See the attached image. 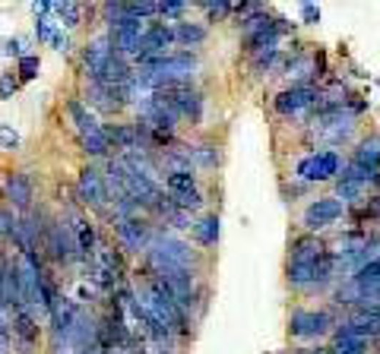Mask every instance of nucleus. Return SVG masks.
Returning <instances> with one entry per match:
<instances>
[{
  "label": "nucleus",
  "mask_w": 380,
  "mask_h": 354,
  "mask_svg": "<svg viewBox=\"0 0 380 354\" xmlns=\"http://www.w3.org/2000/svg\"><path fill=\"white\" fill-rule=\"evenodd\" d=\"M355 130V114L349 108H330L320 111V117L314 121V136L324 139L330 146H339L342 139H349Z\"/></svg>",
  "instance_id": "nucleus-1"
},
{
  "label": "nucleus",
  "mask_w": 380,
  "mask_h": 354,
  "mask_svg": "<svg viewBox=\"0 0 380 354\" xmlns=\"http://www.w3.org/2000/svg\"><path fill=\"white\" fill-rule=\"evenodd\" d=\"M143 22L140 19H134V16H127V13H124V16L118 19V22H111V26H108V44H111V51L114 54H121L124 61H127V57H136V51H140V39H143Z\"/></svg>",
  "instance_id": "nucleus-2"
},
{
  "label": "nucleus",
  "mask_w": 380,
  "mask_h": 354,
  "mask_svg": "<svg viewBox=\"0 0 380 354\" xmlns=\"http://www.w3.org/2000/svg\"><path fill=\"white\" fill-rule=\"evenodd\" d=\"M149 253L159 256V260L168 263V266H178V269H190V266H194L190 247L184 241L171 238V234H156V238H149Z\"/></svg>",
  "instance_id": "nucleus-3"
},
{
  "label": "nucleus",
  "mask_w": 380,
  "mask_h": 354,
  "mask_svg": "<svg viewBox=\"0 0 380 354\" xmlns=\"http://www.w3.org/2000/svg\"><path fill=\"white\" fill-rule=\"evenodd\" d=\"M13 348L19 354H35L39 348V320L29 307L13 310Z\"/></svg>",
  "instance_id": "nucleus-4"
},
{
  "label": "nucleus",
  "mask_w": 380,
  "mask_h": 354,
  "mask_svg": "<svg viewBox=\"0 0 380 354\" xmlns=\"http://www.w3.org/2000/svg\"><path fill=\"white\" fill-rule=\"evenodd\" d=\"M174 44L171 26L165 22H152V26L143 29V39H140V51H136V61H152V57H165L168 48Z\"/></svg>",
  "instance_id": "nucleus-5"
},
{
  "label": "nucleus",
  "mask_w": 380,
  "mask_h": 354,
  "mask_svg": "<svg viewBox=\"0 0 380 354\" xmlns=\"http://www.w3.org/2000/svg\"><path fill=\"white\" fill-rule=\"evenodd\" d=\"M339 174V155L336 152H311L298 161L301 181H333Z\"/></svg>",
  "instance_id": "nucleus-6"
},
{
  "label": "nucleus",
  "mask_w": 380,
  "mask_h": 354,
  "mask_svg": "<svg viewBox=\"0 0 380 354\" xmlns=\"http://www.w3.org/2000/svg\"><path fill=\"white\" fill-rule=\"evenodd\" d=\"M45 247L51 250V256H54L57 263H70V260H76V256H79L76 238H73V231H70L67 221H54V225H48Z\"/></svg>",
  "instance_id": "nucleus-7"
},
{
  "label": "nucleus",
  "mask_w": 380,
  "mask_h": 354,
  "mask_svg": "<svg viewBox=\"0 0 380 354\" xmlns=\"http://www.w3.org/2000/svg\"><path fill=\"white\" fill-rule=\"evenodd\" d=\"M330 313L324 310H295L289 320V329L295 338H314V335H324L330 329Z\"/></svg>",
  "instance_id": "nucleus-8"
},
{
  "label": "nucleus",
  "mask_w": 380,
  "mask_h": 354,
  "mask_svg": "<svg viewBox=\"0 0 380 354\" xmlns=\"http://www.w3.org/2000/svg\"><path fill=\"white\" fill-rule=\"evenodd\" d=\"M342 212H346V206H342L336 196L317 199V203H311L308 212H304V228H308V231H324V228H330Z\"/></svg>",
  "instance_id": "nucleus-9"
},
{
  "label": "nucleus",
  "mask_w": 380,
  "mask_h": 354,
  "mask_svg": "<svg viewBox=\"0 0 380 354\" xmlns=\"http://www.w3.org/2000/svg\"><path fill=\"white\" fill-rule=\"evenodd\" d=\"M76 193H79V199H83L86 206L101 209V206L108 203L105 174H101L99 168H83V171H79V181H76Z\"/></svg>",
  "instance_id": "nucleus-10"
},
{
  "label": "nucleus",
  "mask_w": 380,
  "mask_h": 354,
  "mask_svg": "<svg viewBox=\"0 0 380 354\" xmlns=\"http://www.w3.org/2000/svg\"><path fill=\"white\" fill-rule=\"evenodd\" d=\"M317 88H311V86H291V88H285V92L276 95V111L285 117H291V114H301V111H308L314 108V101H317Z\"/></svg>",
  "instance_id": "nucleus-11"
},
{
  "label": "nucleus",
  "mask_w": 380,
  "mask_h": 354,
  "mask_svg": "<svg viewBox=\"0 0 380 354\" xmlns=\"http://www.w3.org/2000/svg\"><path fill=\"white\" fill-rule=\"evenodd\" d=\"M32 196H35L32 177H29V174H6L4 199L13 206V209H29V206H32Z\"/></svg>",
  "instance_id": "nucleus-12"
},
{
  "label": "nucleus",
  "mask_w": 380,
  "mask_h": 354,
  "mask_svg": "<svg viewBox=\"0 0 380 354\" xmlns=\"http://www.w3.org/2000/svg\"><path fill=\"white\" fill-rule=\"evenodd\" d=\"M114 234H118V243L124 250H134V253H140V250L149 247V231H146V225L140 218H127V221H118L114 225Z\"/></svg>",
  "instance_id": "nucleus-13"
},
{
  "label": "nucleus",
  "mask_w": 380,
  "mask_h": 354,
  "mask_svg": "<svg viewBox=\"0 0 380 354\" xmlns=\"http://www.w3.org/2000/svg\"><path fill=\"white\" fill-rule=\"evenodd\" d=\"M324 256H326V247L317 238H301V241H295V247H291V266H311L314 269Z\"/></svg>",
  "instance_id": "nucleus-14"
},
{
  "label": "nucleus",
  "mask_w": 380,
  "mask_h": 354,
  "mask_svg": "<svg viewBox=\"0 0 380 354\" xmlns=\"http://www.w3.org/2000/svg\"><path fill=\"white\" fill-rule=\"evenodd\" d=\"M114 51H111V44H108V39L105 35H101V39H95L89 48L83 51V66H86V73H89V76L95 79L101 73V66L108 64V57H111Z\"/></svg>",
  "instance_id": "nucleus-15"
},
{
  "label": "nucleus",
  "mask_w": 380,
  "mask_h": 354,
  "mask_svg": "<svg viewBox=\"0 0 380 354\" xmlns=\"http://www.w3.org/2000/svg\"><path fill=\"white\" fill-rule=\"evenodd\" d=\"M108 133V143L111 149H124V152H134L140 146V130L134 123H114V127H105Z\"/></svg>",
  "instance_id": "nucleus-16"
},
{
  "label": "nucleus",
  "mask_w": 380,
  "mask_h": 354,
  "mask_svg": "<svg viewBox=\"0 0 380 354\" xmlns=\"http://www.w3.org/2000/svg\"><path fill=\"white\" fill-rule=\"evenodd\" d=\"M67 114H70L73 127L79 130V136H86V133L99 130V121H95V114L89 111V105H83V101L70 98V101H67Z\"/></svg>",
  "instance_id": "nucleus-17"
},
{
  "label": "nucleus",
  "mask_w": 380,
  "mask_h": 354,
  "mask_svg": "<svg viewBox=\"0 0 380 354\" xmlns=\"http://www.w3.org/2000/svg\"><path fill=\"white\" fill-rule=\"evenodd\" d=\"M352 161H355V165H361V168H374V171H380V136L361 139V146L355 149Z\"/></svg>",
  "instance_id": "nucleus-18"
},
{
  "label": "nucleus",
  "mask_w": 380,
  "mask_h": 354,
  "mask_svg": "<svg viewBox=\"0 0 380 354\" xmlns=\"http://www.w3.org/2000/svg\"><path fill=\"white\" fill-rule=\"evenodd\" d=\"M70 231H73V238H76L79 256H89L92 250H95V231H92V225H89L86 218H73Z\"/></svg>",
  "instance_id": "nucleus-19"
},
{
  "label": "nucleus",
  "mask_w": 380,
  "mask_h": 354,
  "mask_svg": "<svg viewBox=\"0 0 380 354\" xmlns=\"http://www.w3.org/2000/svg\"><path fill=\"white\" fill-rule=\"evenodd\" d=\"M174 41L178 44H187V48H194V44H203L206 41V29L196 26V22H178V26L171 29Z\"/></svg>",
  "instance_id": "nucleus-20"
},
{
  "label": "nucleus",
  "mask_w": 380,
  "mask_h": 354,
  "mask_svg": "<svg viewBox=\"0 0 380 354\" xmlns=\"http://www.w3.org/2000/svg\"><path fill=\"white\" fill-rule=\"evenodd\" d=\"M368 351H371V342H368V338L339 335V332H336L333 348H330V354H368Z\"/></svg>",
  "instance_id": "nucleus-21"
},
{
  "label": "nucleus",
  "mask_w": 380,
  "mask_h": 354,
  "mask_svg": "<svg viewBox=\"0 0 380 354\" xmlns=\"http://www.w3.org/2000/svg\"><path fill=\"white\" fill-rule=\"evenodd\" d=\"M165 187H168V193H171V196L194 193V190H196V177H194V171H168Z\"/></svg>",
  "instance_id": "nucleus-22"
},
{
  "label": "nucleus",
  "mask_w": 380,
  "mask_h": 354,
  "mask_svg": "<svg viewBox=\"0 0 380 354\" xmlns=\"http://www.w3.org/2000/svg\"><path fill=\"white\" fill-rule=\"evenodd\" d=\"M364 193H368V183L355 181V177H342V181L336 183V199H339L342 206L352 203V199H358V196H364Z\"/></svg>",
  "instance_id": "nucleus-23"
},
{
  "label": "nucleus",
  "mask_w": 380,
  "mask_h": 354,
  "mask_svg": "<svg viewBox=\"0 0 380 354\" xmlns=\"http://www.w3.org/2000/svg\"><path fill=\"white\" fill-rule=\"evenodd\" d=\"M194 238H196V243H203V247H213V243L219 241V218L216 216L200 218L194 225Z\"/></svg>",
  "instance_id": "nucleus-24"
},
{
  "label": "nucleus",
  "mask_w": 380,
  "mask_h": 354,
  "mask_svg": "<svg viewBox=\"0 0 380 354\" xmlns=\"http://www.w3.org/2000/svg\"><path fill=\"white\" fill-rule=\"evenodd\" d=\"M83 139V152L86 155H108V149H111V143H108V133L105 127L99 123V130H92V133H86V136H79Z\"/></svg>",
  "instance_id": "nucleus-25"
},
{
  "label": "nucleus",
  "mask_w": 380,
  "mask_h": 354,
  "mask_svg": "<svg viewBox=\"0 0 380 354\" xmlns=\"http://www.w3.org/2000/svg\"><path fill=\"white\" fill-rule=\"evenodd\" d=\"M57 16V26H67V29H76L83 22V6L79 4H54L51 10Z\"/></svg>",
  "instance_id": "nucleus-26"
},
{
  "label": "nucleus",
  "mask_w": 380,
  "mask_h": 354,
  "mask_svg": "<svg viewBox=\"0 0 380 354\" xmlns=\"http://www.w3.org/2000/svg\"><path fill=\"white\" fill-rule=\"evenodd\" d=\"M13 351V313L6 307H0V354Z\"/></svg>",
  "instance_id": "nucleus-27"
},
{
  "label": "nucleus",
  "mask_w": 380,
  "mask_h": 354,
  "mask_svg": "<svg viewBox=\"0 0 380 354\" xmlns=\"http://www.w3.org/2000/svg\"><path fill=\"white\" fill-rule=\"evenodd\" d=\"M276 61H279V44H273V48H263L254 54V70L257 73H266V70H273Z\"/></svg>",
  "instance_id": "nucleus-28"
},
{
  "label": "nucleus",
  "mask_w": 380,
  "mask_h": 354,
  "mask_svg": "<svg viewBox=\"0 0 380 354\" xmlns=\"http://www.w3.org/2000/svg\"><path fill=\"white\" fill-rule=\"evenodd\" d=\"M57 32H61V26H57V19H51V13H48V16H39V22H35V39L51 44Z\"/></svg>",
  "instance_id": "nucleus-29"
},
{
  "label": "nucleus",
  "mask_w": 380,
  "mask_h": 354,
  "mask_svg": "<svg viewBox=\"0 0 380 354\" xmlns=\"http://www.w3.org/2000/svg\"><path fill=\"white\" fill-rule=\"evenodd\" d=\"M190 161H194V165H203V168H213L219 161V152L213 146H196V149H190Z\"/></svg>",
  "instance_id": "nucleus-30"
},
{
  "label": "nucleus",
  "mask_w": 380,
  "mask_h": 354,
  "mask_svg": "<svg viewBox=\"0 0 380 354\" xmlns=\"http://www.w3.org/2000/svg\"><path fill=\"white\" fill-rule=\"evenodd\" d=\"M41 70V61L35 54H23L19 57V79H35Z\"/></svg>",
  "instance_id": "nucleus-31"
},
{
  "label": "nucleus",
  "mask_w": 380,
  "mask_h": 354,
  "mask_svg": "<svg viewBox=\"0 0 380 354\" xmlns=\"http://www.w3.org/2000/svg\"><path fill=\"white\" fill-rule=\"evenodd\" d=\"M171 203L178 206L181 212H190V209H200V206H203V199H200V193H196V190H194V193H181V196H171Z\"/></svg>",
  "instance_id": "nucleus-32"
},
{
  "label": "nucleus",
  "mask_w": 380,
  "mask_h": 354,
  "mask_svg": "<svg viewBox=\"0 0 380 354\" xmlns=\"http://www.w3.org/2000/svg\"><path fill=\"white\" fill-rule=\"evenodd\" d=\"M16 92H19V76L4 73V76H0V98H13Z\"/></svg>",
  "instance_id": "nucleus-33"
},
{
  "label": "nucleus",
  "mask_w": 380,
  "mask_h": 354,
  "mask_svg": "<svg viewBox=\"0 0 380 354\" xmlns=\"http://www.w3.org/2000/svg\"><path fill=\"white\" fill-rule=\"evenodd\" d=\"M19 146V133L10 123H0V149H16Z\"/></svg>",
  "instance_id": "nucleus-34"
},
{
  "label": "nucleus",
  "mask_w": 380,
  "mask_h": 354,
  "mask_svg": "<svg viewBox=\"0 0 380 354\" xmlns=\"http://www.w3.org/2000/svg\"><path fill=\"white\" fill-rule=\"evenodd\" d=\"M203 10H206L213 19H225L231 13V4H225V0H216V4H203Z\"/></svg>",
  "instance_id": "nucleus-35"
},
{
  "label": "nucleus",
  "mask_w": 380,
  "mask_h": 354,
  "mask_svg": "<svg viewBox=\"0 0 380 354\" xmlns=\"http://www.w3.org/2000/svg\"><path fill=\"white\" fill-rule=\"evenodd\" d=\"M184 10H187L184 0H168V4H159V13H162V16H181Z\"/></svg>",
  "instance_id": "nucleus-36"
},
{
  "label": "nucleus",
  "mask_w": 380,
  "mask_h": 354,
  "mask_svg": "<svg viewBox=\"0 0 380 354\" xmlns=\"http://www.w3.org/2000/svg\"><path fill=\"white\" fill-rule=\"evenodd\" d=\"M301 22L317 26V22H320V6L317 4H301Z\"/></svg>",
  "instance_id": "nucleus-37"
},
{
  "label": "nucleus",
  "mask_w": 380,
  "mask_h": 354,
  "mask_svg": "<svg viewBox=\"0 0 380 354\" xmlns=\"http://www.w3.org/2000/svg\"><path fill=\"white\" fill-rule=\"evenodd\" d=\"M51 44H54V51H70V39H67L64 32H57V35H54V41H51Z\"/></svg>",
  "instance_id": "nucleus-38"
},
{
  "label": "nucleus",
  "mask_w": 380,
  "mask_h": 354,
  "mask_svg": "<svg viewBox=\"0 0 380 354\" xmlns=\"http://www.w3.org/2000/svg\"><path fill=\"white\" fill-rule=\"evenodd\" d=\"M368 216H374V218H380V190L374 196H371V203H368Z\"/></svg>",
  "instance_id": "nucleus-39"
},
{
  "label": "nucleus",
  "mask_w": 380,
  "mask_h": 354,
  "mask_svg": "<svg viewBox=\"0 0 380 354\" xmlns=\"http://www.w3.org/2000/svg\"><path fill=\"white\" fill-rule=\"evenodd\" d=\"M19 48H23V44L13 39V41H6V44H4V54H19V57H23V51H19Z\"/></svg>",
  "instance_id": "nucleus-40"
},
{
  "label": "nucleus",
  "mask_w": 380,
  "mask_h": 354,
  "mask_svg": "<svg viewBox=\"0 0 380 354\" xmlns=\"http://www.w3.org/2000/svg\"><path fill=\"white\" fill-rule=\"evenodd\" d=\"M76 354H105V351H101L99 345H92V348H83V351H76Z\"/></svg>",
  "instance_id": "nucleus-41"
},
{
  "label": "nucleus",
  "mask_w": 380,
  "mask_h": 354,
  "mask_svg": "<svg viewBox=\"0 0 380 354\" xmlns=\"http://www.w3.org/2000/svg\"><path fill=\"white\" fill-rule=\"evenodd\" d=\"M114 354H134V351H127V348H121V351H114Z\"/></svg>",
  "instance_id": "nucleus-42"
}]
</instances>
